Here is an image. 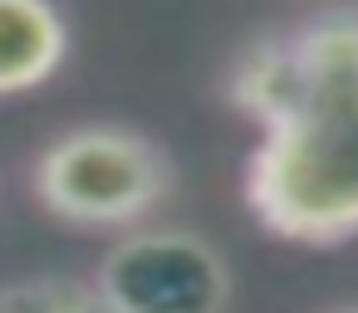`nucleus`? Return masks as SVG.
I'll return each mask as SVG.
<instances>
[{"mask_svg": "<svg viewBox=\"0 0 358 313\" xmlns=\"http://www.w3.org/2000/svg\"><path fill=\"white\" fill-rule=\"evenodd\" d=\"M299 89L245 162L250 215L289 245L358 235V10L294 25Z\"/></svg>", "mask_w": 358, "mask_h": 313, "instance_id": "f257e3e1", "label": "nucleus"}, {"mask_svg": "<svg viewBox=\"0 0 358 313\" xmlns=\"http://www.w3.org/2000/svg\"><path fill=\"white\" fill-rule=\"evenodd\" d=\"M177 186L172 157L138 128L84 123L40 147L30 191L45 215L74 230H133Z\"/></svg>", "mask_w": 358, "mask_h": 313, "instance_id": "f03ea898", "label": "nucleus"}, {"mask_svg": "<svg viewBox=\"0 0 358 313\" xmlns=\"http://www.w3.org/2000/svg\"><path fill=\"white\" fill-rule=\"evenodd\" d=\"M94 289L113 313H226L231 264L187 225H133L103 250Z\"/></svg>", "mask_w": 358, "mask_h": 313, "instance_id": "7ed1b4c3", "label": "nucleus"}, {"mask_svg": "<svg viewBox=\"0 0 358 313\" xmlns=\"http://www.w3.org/2000/svg\"><path fill=\"white\" fill-rule=\"evenodd\" d=\"M69 59V20L55 0H0V98L45 89Z\"/></svg>", "mask_w": 358, "mask_h": 313, "instance_id": "20e7f679", "label": "nucleus"}, {"mask_svg": "<svg viewBox=\"0 0 358 313\" xmlns=\"http://www.w3.org/2000/svg\"><path fill=\"white\" fill-rule=\"evenodd\" d=\"M0 313H113L94 279L79 274H30L0 284Z\"/></svg>", "mask_w": 358, "mask_h": 313, "instance_id": "39448f33", "label": "nucleus"}, {"mask_svg": "<svg viewBox=\"0 0 358 313\" xmlns=\"http://www.w3.org/2000/svg\"><path fill=\"white\" fill-rule=\"evenodd\" d=\"M343 313H358V308H343Z\"/></svg>", "mask_w": 358, "mask_h": 313, "instance_id": "423d86ee", "label": "nucleus"}]
</instances>
